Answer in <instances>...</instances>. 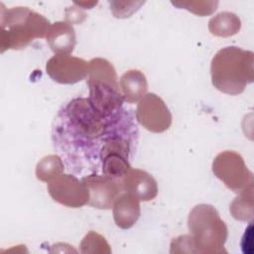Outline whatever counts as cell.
<instances>
[{
	"label": "cell",
	"instance_id": "cell-1",
	"mask_svg": "<svg viewBox=\"0 0 254 254\" xmlns=\"http://www.w3.org/2000/svg\"><path fill=\"white\" fill-rule=\"evenodd\" d=\"M138 135L129 110L122 107L104 115L94 108L88 97H75L62 106L52 127L54 147L67 169L84 176L101 175L100 153L112 139Z\"/></svg>",
	"mask_w": 254,
	"mask_h": 254
},
{
	"label": "cell",
	"instance_id": "cell-2",
	"mask_svg": "<svg viewBox=\"0 0 254 254\" xmlns=\"http://www.w3.org/2000/svg\"><path fill=\"white\" fill-rule=\"evenodd\" d=\"M213 86L226 94L238 95L254 79V54L238 47H225L211 60Z\"/></svg>",
	"mask_w": 254,
	"mask_h": 254
},
{
	"label": "cell",
	"instance_id": "cell-3",
	"mask_svg": "<svg viewBox=\"0 0 254 254\" xmlns=\"http://www.w3.org/2000/svg\"><path fill=\"white\" fill-rule=\"evenodd\" d=\"M0 52L22 50L35 39L46 38L50 22L40 13L28 7L6 9L1 4Z\"/></svg>",
	"mask_w": 254,
	"mask_h": 254
},
{
	"label": "cell",
	"instance_id": "cell-4",
	"mask_svg": "<svg viewBox=\"0 0 254 254\" xmlns=\"http://www.w3.org/2000/svg\"><path fill=\"white\" fill-rule=\"evenodd\" d=\"M188 227L196 253H226L228 229L214 206L206 203L193 206L188 216Z\"/></svg>",
	"mask_w": 254,
	"mask_h": 254
},
{
	"label": "cell",
	"instance_id": "cell-5",
	"mask_svg": "<svg viewBox=\"0 0 254 254\" xmlns=\"http://www.w3.org/2000/svg\"><path fill=\"white\" fill-rule=\"evenodd\" d=\"M117 79L113 64L106 59L94 58L87 63L88 99L104 115H110L123 107L124 97Z\"/></svg>",
	"mask_w": 254,
	"mask_h": 254
},
{
	"label": "cell",
	"instance_id": "cell-6",
	"mask_svg": "<svg viewBox=\"0 0 254 254\" xmlns=\"http://www.w3.org/2000/svg\"><path fill=\"white\" fill-rule=\"evenodd\" d=\"M212 172L230 190L253 193V174L240 154L229 150L220 152L212 162Z\"/></svg>",
	"mask_w": 254,
	"mask_h": 254
},
{
	"label": "cell",
	"instance_id": "cell-7",
	"mask_svg": "<svg viewBox=\"0 0 254 254\" xmlns=\"http://www.w3.org/2000/svg\"><path fill=\"white\" fill-rule=\"evenodd\" d=\"M137 121L148 131L162 133L172 124V113L164 100L156 93H146L138 102L136 108Z\"/></svg>",
	"mask_w": 254,
	"mask_h": 254
},
{
	"label": "cell",
	"instance_id": "cell-8",
	"mask_svg": "<svg viewBox=\"0 0 254 254\" xmlns=\"http://www.w3.org/2000/svg\"><path fill=\"white\" fill-rule=\"evenodd\" d=\"M47 189L55 201L66 207L77 208L88 203L89 193L87 188L74 175L63 174L48 183Z\"/></svg>",
	"mask_w": 254,
	"mask_h": 254
},
{
	"label": "cell",
	"instance_id": "cell-9",
	"mask_svg": "<svg viewBox=\"0 0 254 254\" xmlns=\"http://www.w3.org/2000/svg\"><path fill=\"white\" fill-rule=\"evenodd\" d=\"M89 193L88 203L90 206L99 209H110L123 191L120 181L112 180L104 175L91 174L81 178Z\"/></svg>",
	"mask_w": 254,
	"mask_h": 254
},
{
	"label": "cell",
	"instance_id": "cell-10",
	"mask_svg": "<svg viewBox=\"0 0 254 254\" xmlns=\"http://www.w3.org/2000/svg\"><path fill=\"white\" fill-rule=\"evenodd\" d=\"M48 75L61 84H73L87 76V62L69 55H55L46 64Z\"/></svg>",
	"mask_w": 254,
	"mask_h": 254
},
{
	"label": "cell",
	"instance_id": "cell-11",
	"mask_svg": "<svg viewBox=\"0 0 254 254\" xmlns=\"http://www.w3.org/2000/svg\"><path fill=\"white\" fill-rule=\"evenodd\" d=\"M123 191L130 192L142 201L154 199L158 194V185L151 174L141 169H130L121 180Z\"/></svg>",
	"mask_w": 254,
	"mask_h": 254
},
{
	"label": "cell",
	"instance_id": "cell-12",
	"mask_svg": "<svg viewBox=\"0 0 254 254\" xmlns=\"http://www.w3.org/2000/svg\"><path fill=\"white\" fill-rule=\"evenodd\" d=\"M115 224L122 229L131 228L141 214L140 199L134 194L122 191L112 205Z\"/></svg>",
	"mask_w": 254,
	"mask_h": 254
},
{
	"label": "cell",
	"instance_id": "cell-13",
	"mask_svg": "<svg viewBox=\"0 0 254 254\" xmlns=\"http://www.w3.org/2000/svg\"><path fill=\"white\" fill-rule=\"evenodd\" d=\"M46 41L55 55H69L76 44L74 29L65 21L56 22L49 28Z\"/></svg>",
	"mask_w": 254,
	"mask_h": 254
},
{
	"label": "cell",
	"instance_id": "cell-14",
	"mask_svg": "<svg viewBox=\"0 0 254 254\" xmlns=\"http://www.w3.org/2000/svg\"><path fill=\"white\" fill-rule=\"evenodd\" d=\"M120 89L127 103H136L147 93L148 81L139 69H129L120 78Z\"/></svg>",
	"mask_w": 254,
	"mask_h": 254
},
{
	"label": "cell",
	"instance_id": "cell-15",
	"mask_svg": "<svg viewBox=\"0 0 254 254\" xmlns=\"http://www.w3.org/2000/svg\"><path fill=\"white\" fill-rule=\"evenodd\" d=\"M241 28L239 17L232 12H220L208 21L209 32L216 37L227 38L236 35Z\"/></svg>",
	"mask_w": 254,
	"mask_h": 254
},
{
	"label": "cell",
	"instance_id": "cell-16",
	"mask_svg": "<svg viewBox=\"0 0 254 254\" xmlns=\"http://www.w3.org/2000/svg\"><path fill=\"white\" fill-rule=\"evenodd\" d=\"M64 170V162L59 155H48L38 162L36 177L42 182L50 183L63 175Z\"/></svg>",
	"mask_w": 254,
	"mask_h": 254
},
{
	"label": "cell",
	"instance_id": "cell-17",
	"mask_svg": "<svg viewBox=\"0 0 254 254\" xmlns=\"http://www.w3.org/2000/svg\"><path fill=\"white\" fill-rule=\"evenodd\" d=\"M229 210L237 220H251L253 217V193H242L235 197L230 204Z\"/></svg>",
	"mask_w": 254,
	"mask_h": 254
},
{
	"label": "cell",
	"instance_id": "cell-18",
	"mask_svg": "<svg viewBox=\"0 0 254 254\" xmlns=\"http://www.w3.org/2000/svg\"><path fill=\"white\" fill-rule=\"evenodd\" d=\"M80 252L87 254H102L110 253L111 249L106 239L99 233L90 230L80 242Z\"/></svg>",
	"mask_w": 254,
	"mask_h": 254
},
{
	"label": "cell",
	"instance_id": "cell-19",
	"mask_svg": "<svg viewBox=\"0 0 254 254\" xmlns=\"http://www.w3.org/2000/svg\"><path fill=\"white\" fill-rule=\"evenodd\" d=\"M172 4L180 9H186L200 17L212 14L218 6L217 1H178L172 2Z\"/></svg>",
	"mask_w": 254,
	"mask_h": 254
},
{
	"label": "cell",
	"instance_id": "cell-20",
	"mask_svg": "<svg viewBox=\"0 0 254 254\" xmlns=\"http://www.w3.org/2000/svg\"><path fill=\"white\" fill-rule=\"evenodd\" d=\"M110 10L116 18H128L135 13L144 2H118L110 1Z\"/></svg>",
	"mask_w": 254,
	"mask_h": 254
},
{
	"label": "cell",
	"instance_id": "cell-21",
	"mask_svg": "<svg viewBox=\"0 0 254 254\" xmlns=\"http://www.w3.org/2000/svg\"><path fill=\"white\" fill-rule=\"evenodd\" d=\"M170 253H196L190 235H180L171 242Z\"/></svg>",
	"mask_w": 254,
	"mask_h": 254
},
{
	"label": "cell",
	"instance_id": "cell-22",
	"mask_svg": "<svg viewBox=\"0 0 254 254\" xmlns=\"http://www.w3.org/2000/svg\"><path fill=\"white\" fill-rule=\"evenodd\" d=\"M86 18L85 13L79 7H68L65 10V22L68 24H80Z\"/></svg>",
	"mask_w": 254,
	"mask_h": 254
},
{
	"label": "cell",
	"instance_id": "cell-23",
	"mask_svg": "<svg viewBox=\"0 0 254 254\" xmlns=\"http://www.w3.org/2000/svg\"><path fill=\"white\" fill-rule=\"evenodd\" d=\"M241 249L245 254L253 253V225L252 222L248 224L245 229V232L241 239Z\"/></svg>",
	"mask_w": 254,
	"mask_h": 254
},
{
	"label": "cell",
	"instance_id": "cell-24",
	"mask_svg": "<svg viewBox=\"0 0 254 254\" xmlns=\"http://www.w3.org/2000/svg\"><path fill=\"white\" fill-rule=\"evenodd\" d=\"M73 4L80 9H91L93 6L97 4V2H73Z\"/></svg>",
	"mask_w": 254,
	"mask_h": 254
}]
</instances>
